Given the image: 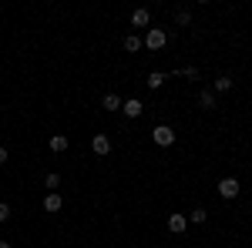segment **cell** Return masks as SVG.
Returning <instances> with one entry per match:
<instances>
[{
	"mask_svg": "<svg viewBox=\"0 0 252 248\" xmlns=\"http://www.w3.org/2000/svg\"><path fill=\"white\" fill-rule=\"evenodd\" d=\"M141 40H145V47H148V51H161V47L168 44V34H165L161 27H148Z\"/></svg>",
	"mask_w": 252,
	"mask_h": 248,
	"instance_id": "cell-1",
	"label": "cell"
},
{
	"mask_svg": "<svg viewBox=\"0 0 252 248\" xmlns=\"http://www.w3.org/2000/svg\"><path fill=\"white\" fill-rule=\"evenodd\" d=\"M7 158H10V154H7V148L0 144V165H7Z\"/></svg>",
	"mask_w": 252,
	"mask_h": 248,
	"instance_id": "cell-20",
	"label": "cell"
},
{
	"mask_svg": "<svg viewBox=\"0 0 252 248\" xmlns=\"http://www.w3.org/2000/svg\"><path fill=\"white\" fill-rule=\"evenodd\" d=\"M189 228V215H168V231L172 235H182Z\"/></svg>",
	"mask_w": 252,
	"mask_h": 248,
	"instance_id": "cell-8",
	"label": "cell"
},
{
	"mask_svg": "<svg viewBox=\"0 0 252 248\" xmlns=\"http://www.w3.org/2000/svg\"><path fill=\"white\" fill-rule=\"evenodd\" d=\"M91 151L94 154H111V138H108V134H94V138H91Z\"/></svg>",
	"mask_w": 252,
	"mask_h": 248,
	"instance_id": "cell-6",
	"label": "cell"
},
{
	"mask_svg": "<svg viewBox=\"0 0 252 248\" xmlns=\"http://www.w3.org/2000/svg\"><path fill=\"white\" fill-rule=\"evenodd\" d=\"M175 20H178L182 27H189V24H192V10H178V14H175Z\"/></svg>",
	"mask_w": 252,
	"mask_h": 248,
	"instance_id": "cell-17",
	"label": "cell"
},
{
	"mask_svg": "<svg viewBox=\"0 0 252 248\" xmlns=\"http://www.w3.org/2000/svg\"><path fill=\"white\" fill-rule=\"evenodd\" d=\"M141 47H145V40L138 37V34H128V37H125V51H128V54H138Z\"/></svg>",
	"mask_w": 252,
	"mask_h": 248,
	"instance_id": "cell-11",
	"label": "cell"
},
{
	"mask_svg": "<svg viewBox=\"0 0 252 248\" xmlns=\"http://www.w3.org/2000/svg\"><path fill=\"white\" fill-rule=\"evenodd\" d=\"M152 141H155L158 148H172L175 144V131L168 128V124H155V128H152Z\"/></svg>",
	"mask_w": 252,
	"mask_h": 248,
	"instance_id": "cell-2",
	"label": "cell"
},
{
	"mask_svg": "<svg viewBox=\"0 0 252 248\" xmlns=\"http://www.w3.org/2000/svg\"><path fill=\"white\" fill-rule=\"evenodd\" d=\"M44 188H51V191H58V188H61V174H58V171H51V174H44Z\"/></svg>",
	"mask_w": 252,
	"mask_h": 248,
	"instance_id": "cell-16",
	"label": "cell"
},
{
	"mask_svg": "<svg viewBox=\"0 0 252 248\" xmlns=\"http://www.w3.org/2000/svg\"><path fill=\"white\" fill-rule=\"evenodd\" d=\"M225 91H232V77H215V94H225Z\"/></svg>",
	"mask_w": 252,
	"mask_h": 248,
	"instance_id": "cell-15",
	"label": "cell"
},
{
	"mask_svg": "<svg viewBox=\"0 0 252 248\" xmlns=\"http://www.w3.org/2000/svg\"><path fill=\"white\" fill-rule=\"evenodd\" d=\"M165 81H168V74H165V71H152V74L145 77V84H148V87H152V91H158V87H161V84H165Z\"/></svg>",
	"mask_w": 252,
	"mask_h": 248,
	"instance_id": "cell-10",
	"label": "cell"
},
{
	"mask_svg": "<svg viewBox=\"0 0 252 248\" xmlns=\"http://www.w3.org/2000/svg\"><path fill=\"white\" fill-rule=\"evenodd\" d=\"M47 148H51L54 154L67 151V148H71V138H67V134H51V138H47Z\"/></svg>",
	"mask_w": 252,
	"mask_h": 248,
	"instance_id": "cell-4",
	"label": "cell"
},
{
	"mask_svg": "<svg viewBox=\"0 0 252 248\" xmlns=\"http://www.w3.org/2000/svg\"><path fill=\"white\" fill-rule=\"evenodd\" d=\"M121 111H125L128 117H141L145 114V104H141L138 97H131V101H121Z\"/></svg>",
	"mask_w": 252,
	"mask_h": 248,
	"instance_id": "cell-7",
	"label": "cell"
},
{
	"mask_svg": "<svg viewBox=\"0 0 252 248\" xmlns=\"http://www.w3.org/2000/svg\"><path fill=\"white\" fill-rule=\"evenodd\" d=\"M215 188H219V194H222L225 201H232V198H239L242 185H239V178H222V181H219Z\"/></svg>",
	"mask_w": 252,
	"mask_h": 248,
	"instance_id": "cell-3",
	"label": "cell"
},
{
	"mask_svg": "<svg viewBox=\"0 0 252 248\" xmlns=\"http://www.w3.org/2000/svg\"><path fill=\"white\" fill-rule=\"evenodd\" d=\"M7 218H10V205H7V201H0V225H3Z\"/></svg>",
	"mask_w": 252,
	"mask_h": 248,
	"instance_id": "cell-19",
	"label": "cell"
},
{
	"mask_svg": "<svg viewBox=\"0 0 252 248\" xmlns=\"http://www.w3.org/2000/svg\"><path fill=\"white\" fill-rule=\"evenodd\" d=\"M101 108H104V111H121V97L108 91V94H104V101H101Z\"/></svg>",
	"mask_w": 252,
	"mask_h": 248,
	"instance_id": "cell-13",
	"label": "cell"
},
{
	"mask_svg": "<svg viewBox=\"0 0 252 248\" xmlns=\"http://www.w3.org/2000/svg\"><path fill=\"white\" fill-rule=\"evenodd\" d=\"M198 108L202 111H215V91H202L198 94Z\"/></svg>",
	"mask_w": 252,
	"mask_h": 248,
	"instance_id": "cell-12",
	"label": "cell"
},
{
	"mask_svg": "<svg viewBox=\"0 0 252 248\" xmlns=\"http://www.w3.org/2000/svg\"><path fill=\"white\" fill-rule=\"evenodd\" d=\"M148 24H152V14H148L145 7L131 10V27H148Z\"/></svg>",
	"mask_w": 252,
	"mask_h": 248,
	"instance_id": "cell-9",
	"label": "cell"
},
{
	"mask_svg": "<svg viewBox=\"0 0 252 248\" xmlns=\"http://www.w3.org/2000/svg\"><path fill=\"white\" fill-rule=\"evenodd\" d=\"M178 74H185V77H189V81H198V67H182Z\"/></svg>",
	"mask_w": 252,
	"mask_h": 248,
	"instance_id": "cell-18",
	"label": "cell"
},
{
	"mask_svg": "<svg viewBox=\"0 0 252 248\" xmlns=\"http://www.w3.org/2000/svg\"><path fill=\"white\" fill-rule=\"evenodd\" d=\"M61 208H64V198H61L58 191H47V198H44V211H47V215H58Z\"/></svg>",
	"mask_w": 252,
	"mask_h": 248,
	"instance_id": "cell-5",
	"label": "cell"
},
{
	"mask_svg": "<svg viewBox=\"0 0 252 248\" xmlns=\"http://www.w3.org/2000/svg\"><path fill=\"white\" fill-rule=\"evenodd\" d=\"M0 248H10V242H0Z\"/></svg>",
	"mask_w": 252,
	"mask_h": 248,
	"instance_id": "cell-21",
	"label": "cell"
},
{
	"mask_svg": "<svg viewBox=\"0 0 252 248\" xmlns=\"http://www.w3.org/2000/svg\"><path fill=\"white\" fill-rule=\"evenodd\" d=\"M189 221H192V225H205V221H209V211L205 208H192L189 211Z\"/></svg>",
	"mask_w": 252,
	"mask_h": 248,
	"instance_id": "cell-14",
	"label": "cell"
}]
</instances>
